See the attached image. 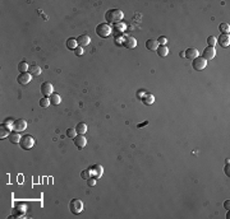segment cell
Here are the masks:
<instances>
[{"label": "cell", "instance_id": "obj_1", "mask_svg": "<svg viewBox=\"0 0 230 219\" xmlns=\"http://www.w3.org/2000/svg\"><path fill=\"white\" fill-rule=\"evenodd\" d=\"M124 18V14L120 9H110L105 13V19L109 23H118Z\"/></svg>", "mask_w": 230, "mask_h": 219}, {"label": "cell", "instance_id": "obj_2", "mask_svg": "<svg viewBox=\"0 0 230 219\" xmlns=\"http://www.w3.org/2000/svg\"><path fill=\"white\" fill-rule=\"evenodd\" d=\"M96 33H97L98 37L106 38V37L110 36V33H111V27L107 24V23H101V24H98V26L96 27Z\"/></svg>", "mask_w": 230, "mask_h": 219}, {"label": "cell", "instance_id": "obj_3", "mask_svg": "<svg viewBox=\"0 0 230 219\" xmlns=\"http://www.w3.org/2000/svg\"><path fill=\"white\" fill-rule=\"evenodd\" d=\"M83 201L80 200V199H73L70 203H69V210L72 211L73 214H80L83 211Z\"/></svg>", "mask_w": 230, "mask_h": 219}, {"label": "cell", "instance_id": "obj_4", "mask_svg": "<svg viewBox=\"0 0 230 219\" xmlns=\"http://www.w3.org/2000/svg\"><path fill=\"white\" fill-rule=\"evenodd\" d=\"M35 143H36V140H35L33 136H31V135H24L22 139H20L19 145H20V148H22V149L30 150L31 148H33Z\"/></svg>", "mask_w": 230, "mask_h": 219}, {"label": "cell", "instance_id": "obj_5", "mask_svg": "<svg viewBox=\"0 0 230 219\" xmlns=\"http://www.w3.org/2000/svg\"><path fill=\"white\" fill-rule=\"evenodd\" d=\"M192 66H193L195 70H203L207 66V60H205L203 58H199V56H198L197 59L193 60Z\"/></svg>", "mask_w": 230, "mask_h": 219}, {"label": "cell", "instance_id": "obj_6", "mask_svg": "<svg viewBox=\"0 0 230 219\" xmlns=\"http://www.w3.org/2000/svg\"><path fill=\"white\" fill-rule=\"evenodd\" d=\"M13 129H14V131H17V132L24 131L27 129V121H26V120H23V118L16 120V121L13 122Z\"/></svg>", "mask_w": 230, "mask_h": 219}, {"label": "cell", "instance_id": "obj_7", "mask_svg": "<svg viewBox=\"0 0 230 219\" xmlns=\"http://www.w3.org/2000/svg\"><path fill=\"white\" fill-rule=\"evenodd\" d=\"M41 93L44 94L45 97L51 96V94L54 93V87H53V84L49 83V82L42 83V86H41Z\"/></svg>", "mask_w": 230, "mask_h": 219}, {"label": "cell", "instance_id": "obj_8", "mask_svg": "<svg viewBox=\"0 0 230 219\" xmlns=\"http://www.w3.org/2000/svg\"><path fill=\"white\" fill-rule=\"evenodd\" d=\"M73 142H74V144L78 149H83V148L87 145V139L84 138V135H81V134H78V135L73 139Z\"/></svg>", "mask_w": 230, "mask_h": 219}, {"label": "cell", "instance_id": "obj_9", "mask_svg": "<svg viewBox=\"0 0 230 219\" xmlns=\"http://www.w3.org/2000/svg\"><path fill=\"white\" fill-rule=\"evenodd\" d=\"M90 171H91L92 177L100 178L102 176V173H104V168H102V166H100V164H95V166H92L90 168Z\"/></svg>", "mask_w": 230, "mask_h": 219}, {"label": "cell", "instance_id": "obj_10", "mask_svg": "<svg viewBox=\"0 0 230 219\" xmlns=\"http://www.w3.org/2000/svg\"><path fill=\"white\" fill-rule=\"evenodd\" d=\"M216 44H219L221 47H224V48L229 47V45H230V36H229V34H221V36H219L216 38Z\"/></svg>", "mask_w": 230, "mask_h": 219}, {"label": "cell", "instance_id": "obj_11", "mask_svg": "<svg viewBox=\"0 0 230 219\" xmlns=\"http://www.w3.org/2000/svg\"><path fill=\"white\" fill-rule=\"evenodd\" d=\"M202 55H203L202 58H203L205 60H212V59L215 58V55H216V50H215L213 47L208 46V47H206L205 50H203V54H202Z\"/></svg>", "mask_w": 230, "mask_h": 219}, {"label": "cell", "instance_id": "obj_12", "mask_svg": "<svg viewBox=\"0 0 230 219\" xmlns=\"http://www.w3.org/2000/svg\"><path fill=\"white\" fill-rule=\"evenodd\" d=\"M90 42H91V38L88 34H81L80 37H77V44L80 45V47H86L87 45H90Z\"/></svg>", "mask_w": 230, "mask_h": 219}, {"label": "cell", "instance_id": "obj_13", "mask_svg": "<svg viewBox=\"0 0 230 219\" xmlns=\"http://www.w3.org/2000/svg\"><path fill=\"white\" fill-rule=\"evenodd\" d=\"M31 79H32V75L30 73H20V75L18 76V83L22 84V86H26V84L31 82Z\"/></svg>", "mask_w": 230, "mask_h": 219}, {"label": "cell", "instance_id": "obj_14", "mask_svg": "<svg viewBox=\"0 0 230 219\" xmlns=\"http://www.w3.org/2000/svg\"><path fill=\"white\" fill-rule=\"evenodd\" d=\"M159 46H160L159 42H157V40H155V38H150V40L146 41V47L151 51H156Z\"/></svg>", "mask_w": 230, "mask_h": 219}, {"label": "cell", "instance_id": "obj_15", "mask_svg": "<svg viewBox=\"0 0 230 219\" xmlns=\"http://www.w3.org/2000/svg\"><path fill=\"white\" fill-rule=\"evenodd\" d=\"M184 54H185V58H187V59H192V60H195V59L198 58V50H197V48H195V47L188 48V50H187Z\"/></svg>", "mask_w": 230, "mask_h": 219}, {"label": "cell", "instance_id": "obj_16", "mask_svg": "<svg viewBox=\"0 0 230 219\" xmlns=\"http://www.w3.org/2000/svg\"><path fill=\"white\" fill-rule=\"evenodd\" d=\"M124 46L127 48H135V46H137V41H135L134 37H127L125 41H124Z\"/></svg>", "mask_w": 230, "mask_h": 219}, {"label": "cell", "instance_id": "obj_17", "mask_svg": "<svg viewBox=\"0 0 230 219\" xmlns=\"http://www.w3.org/2000/svg\"><path fill=\"white\" fill-rule=\"evenodd\" d=\"M77 38H74V37H70V38H68L67 40V48H69L70 51H74L76 48H77Z\"/></svg>", "mask_w": 230, "mask_h": 219}, {"label": "cell", "instance_id": "obj_18", "mask_svg": "<svg viewBox=\"0 0 230 219\" xmlns=\"http://www.w3.org/2000/svg\"><path fill=\"white\" fill-rule=\"evenodd\" d=\"M20 139H22V136L19 135V132L17 131H14V132H10V135H9V140H10V143L13 144H17L20 142Z\"/></svg>", "mask_w": 230, "mask_h": 219}, {"label": "cell", "instance_id": "obj_19", "mask_svg": "<svg viewBox=\"0 0 230 219\" xmlns=\"http://www.w3.org/2000/svg\"><path fill=\"white\" fill-rule=\"evenodd\" d=\"M157 54H159V56L160 58H165V56H168L169 55V48H168V46H159L157 47Z\"/></svg>", "mask_w": 230, "mask_h": 219}, {"label": "cell", "instance_id": "obj_20", "mask_svg": "<svg viewBox=\"0 0 230 219\" xmlns=\"http://www.w3.org/2000/svg\"><path fill=\"white\" fill-rule=\"evenodd\" d=\"M76 131L77 134H81V135H84L86 131H87V125L84 122H80L77 126H76Z\"/></svg>", "mask_w": 230, "mask_h": 219}, {"label": "cell", "instance_id": "obj_21", "mask_svg": "<svg viewBox=\"0 0 230 219\" xmlns=\"http://www.w3.org/2000/svg\"><path fill=\"white\" fill-rule=\"evenodd\" d=\"M28 72H30V74H31L32 76H39V75L41 74V68H40L39 65H32Z\"/></svg>", "mask_w": 230, "mask_h": 219}, {"label": "cell", "instance_id": "obj_22", "mask_svg": "<svg viewBox=\"0 0 230 219\" xmlns=\"http://www.w3.org/2000/svg\"><path fill=\"white\" fill-rule=\"evenodd\" d=\"M142 102L145 103V104H152V103L155 102V97H154L152 94L148 93V94H146L145 97L142 98Z\"/></svg>", "mask_w": 230, "mask_h": 219}, {"label": "cell", "instance_id": "obj_23", "mask_svg": "<svg viewBox=\"0 0 230 219\" xmlns=\"http://www.w3.org/2000/svg\"><path fill=\"white\" fill-rule=\"evenodd\" d=\"M18 70L20 73H27L28 70H30V66H28V64L26 61H20L18 64Z\"/></svg>", "mask_w": 230, "mask_h": 219}, {"label": "cell", "instance_id": "obj_24", "mask_svg": "<svg viewBox=\"0 0 230 219\" xmlns=\"http://www.w3.org/2000/svg\"><path fill=\"white\" fill-rule=\"evenodd\" d=\"M50 101H51V103L53 104H59L60 102H61V97L58 94V93H53L51 96H50Z\"/></svg>", "mask_w": 230, "mask_h": 219}, {"label": "cell", "instance_id": "obj_25", "mask_svg": "<svg viewBox=\"0 0 230 219\" xmlns=\"http://www.w3.org/2000/svg\"><path fill=\"white\" fill-rule=\"evenodd\" d=\"M0 130H2V131H0V138H5V136H9L10 135V132H9V130H8V128H6V126L5 125H2V126H0Z\"/></svg>", "mask_w": 230, "mask_h": 219}, {"label": "cell", "instance_id": "obj_26", "mask_svg": "<svg viewBox=\"0 0 230 219\" xmlns=\"http://www.w3.org/2000/svg\"><path fill=\"white\" fill-rule=\"evenodd\" d=\"M219 30L222 32V34H229V32H230V26H229L228 23H221Z\"/></svg>", "mask_w": 230, "mask_h": 219}, {"label": "cell", "instance_id": "obj_27", "mask_svg": "<svg viewBox=\"0 0 230 219\" xmlns=\"http://www.w3.org/2000/svg\"><path fill=\"white\" fill-rule=\"evenodd\" d=\"M50 103H51V101H50V98H47V97H44L42 100H40V106H41L42 108L49 107Z\"/></svg>", "mask_w": 230, "mask_h": 219}, {"label": "cell", "instance_id": "obj_28", "mask_svg": "<svg viewBox=\"0 0 230 219\" xmlns=\"http://www.w3.org/2000/svg\"><path fill=\"white\" fill-rule=\"evenodd\" d=\"M81 177H82L83 180H86V181H87L88 178H91V177H92L90 168H88V169H84V171H82V172H81Z\"/></svg>", "mask_w": 230, "mask_h": 219}, {"label": "cell", "instance_id": "obj_29", "mask_svg": "<svg viewBox=\"0 0 230 219\" xmlns=\"http://www.w3.org/2000/svg\"><path fill=\"white\" fill-rule=\"evenodd\" d=\"M67 136L70 138V139H74V138L77 136V131H76V129L69 128V129L67 130Z\"/></svg>", "mask_w": 230, "mask_h": 219}, {"label": "cell", "instance_id": "obj_30", "mask_svg": "<svg viewBox=\"0 0 230 219\" xmlns=\"http://www.w3.org/2000/svg\"><path fill=\"white\" fill-rule=\"evenodd\" d=\"M207 44L210 45L211 47H213L215 45H216V37H213V36H210L207 38Z\"/></svg>", "mask_w": 230, "mask_h": 219}, {"label": "cell", "instance_id": "obj_31", "mask_svg": "<svg viewBox=\"0 0 230 219\" xmlns=\"http://www.w3.org/2000/svg\"><path fill=\"white\" fill-rule=\"evenodd\" d=\"M157 42H159V45H161V46H166V42H168V38L165 37V36H162V37H160L159 40H157Z\"/></svg>", "mask_w": 230, "mask_h": 219}, {"label": "cell", "instance_id": "obj_32", "mask_svg": "<svg viewBox=\"0 0 230 219\" xmlns=\"http://www.w3.org/2000/svg\"><path fill=\"white\" fill-rule=\"evenodd\" d=\"M96 181H97V178H95V177H91V178H88L87 180V183H88V186H95L96 185Z\"/></svg>", "mask_w": 230, "mask_h": 219}, {"label": "cell", "instance_id": "obj_33", "mask_svg": "<svg viewBox=\"0 0 230 219\" xmlns=\"http://www.w3.org/2000/svg\"><path fill=\"white\" fill-rule=\"evenodd\" d=\"M74 54L78 55V56H81V55L83 54V48H82V47H77L76 50H74Z\"/></svg>", "mask_w": 230, "mask_h": 219}, {"label": "cell", "instance_id": "obj_34", "mask_svg": "<svg viewBox=\"0 0 230 219\" xmlns=\"http://www.w3.org/2000/svg\"><path fill=\"white\" fill-rule=\"evenodd\" d=\"M229 169H230V167H229V163H226V167H225V175H226V176H230V172H229Z\"/></svg>", "mask_w": 230, "mask_h": 219}, {"label": "cell", "instance_id": "obj_35", "mask_svg": "<svg viewBox=\"0 0 230 219\" xmlns=\"http://www.w3.org/2000/svg\"><path fill=\"white\" fill-rule=\"evenodd\" d=\"M224 207H225V209H226V210H229V200H226V201H225Z\"/></svg>", "mask_w": 230, "mask_h": 219}]
</instances>
